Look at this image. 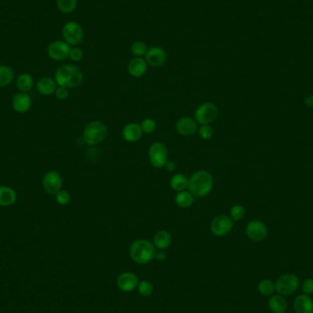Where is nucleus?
Returning <instances> with one entry per match:
<instances>
[{"label":"nucleus","instance_id":"412c9836","mask_svg":"<svg viewBox=\"0 0 313 313\" xmlns=\"http://www.w3.org/2000/svg\"><path fill=\"white\" fill-rule=\"evenodd\" d=\"M172 237L166 230L156 232L153 238V244L158 250H166L172 246Z\"/></svg>","mask_w":313,"mask_h":313},{"label":"nucleus","instance_id":"ddd939ff","mask_svg":"<svg viewBox=\"0 0 313 313\" xmlns=\"http://www.w3.org/2000/svg\"><path fill=\"white\" fill-rule=\"evenodd\" d=\"M138 282L139 280L136 274L124 272L116 279V286L123 292H132L137 288Z\"/></svg>","mask_w":313,"mask_h":313},{"label":"nucleus","instance_id":"72a5a7b5","mask_svg":"<svg viewBox=\"0 0 313 313\" xmlns=\"http://www.w3.org/2000/svg\"><path fill=\"white\" fill-rule=\"evenodd\" d=\"M142 131L145 134H152L156 129V123L152 118H145L140 124Z\"/></svg>","mask_w":313,"mask_h":313},{"label":"nucleus","instance_id":"f8f14e48","mask_svg":"<svg viewBox=\"0 0 313 313\" xmlns=\"http://www.w3.org/2000/svg\"><path fill=\"white\" fill-rule=\"evenodd\" d=\"M246 232L249 239L255 242H261L268 236V228L260 221L255 220L248 222Z\"/></svg>","mask_w":313,"mask_h":313},{"label":"nucleus","instance_id":"4c0bfd02","mask_svg":"<svg viewBox=\"0 0 313 313\" xmlns=\"http://www.w3.org/2000/svg\"><path fill=\"white\" fill-rule=\"evenodd\" d=\"M83 56H84L83 51H82L81 49H79V48L71 49L70 54H69V57H70L71 60H72L73 61H81L82 59H83Z\"/></svg>","mask_w":313,"mask_h":313},{"label":"nucleus","instance_id":"0eeeda50","mask_svg":"<svg viewBox=\"0 0 313 313\" xmlns=\"http://www.w3.org/2000/svg\"><path fill=\"white\" fill-rule=\"evenodd\" d=\"M299 286V281L294 274H284L275 283L276 291L282 296H289L296 292Z\"/></svg>","mask_w":313,"mask_h":313},{"label":"nucleus","instance_id":"ea45409f","mask_svg":"<svg viewBox=\"0 0 313 313\" xmlns=\"http://www.w3.org/2000/svg\"><path fill=\"white\" fill-rule=\"evenodd\" d=\"M155 258L159 261H163L166 258V254L164 252V250H158L155 254Z\"/></svg>","mask_w":313,"mask_h":313},{"label":"nucleus","instance_id":"e433bc0d","mask_svg":"<svg viewBox=\"0 0 313 313\" xmlns=\"http://www.w3.org/2000/svg\"><path fill=\"white\" fill-rule=\"evenodd\" d=\"M302 290L304 294L309 295L313 293V279L307 278L302 282Z\"/></svg>","mask_w":313,"mask_h":313},{"label":"nucleus","instance_id":"a211bd4d","mask_svg":"<svg viewBox=\"0 0 313 313\" xmlns=\"http://www.w3.org/2000/svg\"><path fill=\"white\" fill-rule=\"evenodd\" d=\"M147 70V63L146 60L142 57L133 58L131 61L128 62L127 71L130 75L135 78H140L146 73Z\"/></svg>","mask_w":313,"mask_h":313},{"label":"nucleus","instance_id":"aec40b11","mask_svg":"<svg viewBox=\"0 0 313 313\" xmlns=\"http://www.w3.org/2000/svg\"><path fill=\"white\" fill-rule=\"evenodd\" d=\"M294 308L296 313H313L312 299L308 295H298L294 300Z\"/></svg>","mask_w":313,"mask_h":313},{"label":"nucleus","instance_id":"6e6552de","mask_svg":"<svg viewBox=\"0 0 313 313\" xmlns=\"http://www.w3.org/2000/svg\"><path fill=\"white\" fill-rule=\"evenodd\" d=\"M233 221L226 214H219L212 219L210 229L214 237L222 238L232 231Z\"/></svg>","mask_w":313,"mask_h":313},{"label":"nucleus","instance_id":"c756f323","mask_svg":"<svg viewBox=\"0 0 313 313\" xmlns=\"http://www.w3.org/2000/svg\"><path fill=\"white\" fill-rule=\"evenodd\" d=\"M136 288L138 290V293L143 297H148V296L152 295V293L154 291V287H153L152 283L147 281V280L139 281Z\"/></svg>","mask_w":313,"mask_h":313},{"label":"nucleus","instance_id":"9b49d317","mask_svg":"<svg viewBox=\"0 0 313 313\" xmlns=\"http://www.w3.org/2000/svg\"><path fill=\"white\" fill-rule=\"evenodd\" d=\"M71 48L68 43L63 41H54L48 47V55L54 61H64L69 57Z\"/></svg>","mask_w":313,"mask_h":313},{"label":"nucleus","instance_id":"20e7f679","mask_svg":"<svg viewBox=\"0 0 313 313\" xmlns=\"http://www.w3.org/2000/svg\"><path fill=\"white\" fill-rule=\"evenodd\" d=\"M107 126L104 122L96 120L89 122L84 129V140L89 146H96L106 139Z\"/></svg>","mask_w":313,"mask_h":313},{"label":"nucleus","instance_id":"5701e85b","mask_svg":"<svg viewBox=\"0 0 313 313\" xmlns=\"http://www.w3.org/2000/svg\"><path fill=\"white\" fill-rule=\"evenodd\" d=\"M268 307L273 313H285L288 304L282 295H275L268 300Z\"/></svg>","mask_w":313,"mask_h":313},{"label":"nucleus","instance_id":"2f4dec72","mask_svg":"<svg viewBox=\"0 0 313 313\" xmlns=\"http://www.w3.org/2000/svg\"><path fill=\"white\" fill-rule=\"evenodd\" d=\"M246 210L242 205L236 204L230 210V217L232 218V221H240L245 217Z\"/></svg>","mask_w":313,"mask_h":313},{"label":"nucleus","instance_id":"a19ab883","mask_svg":"<svg viewBox=\"0 0 313 313\" xmlns=\"http://www.w3.org/2000/svg\"><path fill=\"white\" fill-rule=\"evenodd\" d=\"M306 105L308 106H313V96H308L305 100Z\"/></svg>","mask_w":313,"mask_h":313},{"label":"nucleus","instance_id":"f257e3e1","mask_svg":"<svg viewBox=\"0 0 313 313\" xmlns=\"http://www.w3.org/2000/svg\"><path fill=\"white\" fill-rule=\"evenodd\" d=\"M213 184L212 174L207 171L201 170L194 172L189 178L187 190L194 197H205L212 192Z\"/></svg>","mask_w":313,"mask_h":313},{"label":"nucleus","instance_id":"6ab92c4d","mask_svg":"<svg viewBox=\"0 0 313 313\" xmlns=\"http://www.w3.org/2000/svg\"><path fill=\"white\" fill-rule=\"evenodd\" d=\"M57 84L55 80L51 77H42L36 84L37 91L41 94V96H51L55 94L57 89Z\"/></svg>","mask_w":313,"mask_h":313},{"label":"nucleus","instance_id":"c9c22d12","mask_svg":"<svg viewBox=\"0 0 313 313\" xmlns=\"http://www.w3.org/2000/svg\"><path fill=\"white\" fill-rule=\"evenodd\" d=\"M55 96L59 100H65L66 98L69 96L68 88L63 87V86H58L56 89Z\"/></svg>","mask_w":313,"mask_h":313},{"label":"nucleus","instance_id":"c85d7f7f","mask_svg":"<svg viewBox=\"0 0 313 313\" xmlns=\"http://www.w3.org/2000/svg\"><path fill=\"white\" fill-rule=\"evenodd\" d=\"M276 290L275 283L270 279H264L258 284V291L264 296H269Z\"/></svg>","mask_w":313,"mask_h":313},{"label":"nucleus","instance_id":"a878e982","mask_svg":"<svg viewBox=\"0 0 313 313\" xmlns=\"http://www.w3.org/2000/svg\"><path fill=\"white\" fill-rule=\"evenodd\" d=\"M17 87L18 89L23 93H28L31 91L32 87L34 86V80L32 76L29 73H22L17 79Z\"/></svg>","mask_w":313,"mask_h":313},{"label":"nucleus","instance_id":"f704fd0d","mask_svg":"<svg viewBox=\"0 0 313 313\" xmlns=\"http://www.w3.org/2000/svg\"><path fill=\"white\" fill-rule=\"evenodd\" d=\"M131 51L136 57H142L143 55H146L147 48L144 42L136 41L132 44Z\"/></svg>","mask_w":313,"mask_h":313},{"label":"nucleus","instance_id":"f03ea898","mask_svg":"<svg viewBox=\"0 0 313 313\" xmlns=\"http://www.w3.org/2000/svg\"><path fill=\"white\" fill-rule=\"evenodd\" d=\"M156 249L153 242L146 239H137L132 243L129 255L132 260L138 265H146L155 259Z\"/></svg>","mask_w":313,"mask_h":313},{"label":"nucleus","instance_id":"9d476101","mask_svg":"<svg viewBox=\"0 0 313 313\" xmlns=\"http://www.w3.org/2000/svg\"><path fill=\"white\" fill-rule=\"evenodd\" d=\"M62 177L61 174L56 171L48 172L42 179V187L48 194L55 195L57 192L61 190Z\"/></svg>","mask_w":313,"mask_h":313},{"label":"nucleus","instance_id":"7ed1b4c3","mask_svg":"<svg viewBox=\"0 0 313 313\" xmlns=\"http://www.w3.org/2000/svg\"><path fill=\"white\" fill-rule=\"evenodd\" d=\"M84 81L83 72L79 68L71 64L59 67L55 72V82L58 86L66 88H76Z\"/></svg>","mask_w":313,"mask_h":313},{"label":"nucleus","instance_id":"423d86ee","mask_svg":"<svg viewBox=\"0 0 313 313\" xmlns=\"http://www.w3.org/2000/svg\"><path fill=\"white\" fill-rule=\"evenodd\" d=\"M168 156L169 152L167 146L162 142H154L148 148V160L154 168L156 169L164 168L166 162H168Z\"/></svg>","mask_w":313,"mask_h":313},{"label":"nucleus","instance_id":"cd10ccee","mask_svg":"<svg viewBox=\"0 0 313 313\" xmlns=\"http://www.w3.org/2000/svg\"><path fill=\"white\" fill-rule=\"evenodd\" d=\"M77 6V0H57V7L59 11L64 13L69 14L74 11Z\"/></svg>","mask_w":313,"mask_h":313},{"label":"nucleus","instance_id":"7c9ffc66","mask_svg":"<svg viewBox=\"0 0 313 313\" xmlns=\"http://www.w3.org/2000/svg\"><path fill=\"white\" fill-rule=\"evenodd\" d=\"M55 200L57 203L61 206L68 205L71 202V197L70 192L66 190H60L55 194Z\"/></svg>","mask_w":313,"mask_h":313},{"label":"nucleus","instance_id":"1a4fd4ad","mask_svg":"<svg viewBox=\"0 0 313 313\" xmlns=\"http://www.w3.org/2000/svg\"><path fill=\"white\" fill-rule=\"evenodd\" d=\"M62 35L66 42L70 45H78L84 39V31L77 22L70 21L62 29Z\"/></svg>","mask_w":313,"mask_h":313},{"label":"nucleus","instance_id":"f3484780","mask_svg":"<svg viewBox=\"0 0 313 313\" xmlns=\"http://www.w3.org/2000/svg\"><path fill=\"white\" fill-rule=\"evenodd\" d=\"M142 135H143V131H142L141 126H140V124H137V123H129L124 126L122 130L123 138L128 143H135L140 140Z\"/></svg>","mask_w":313,"mask_h":313},{"label":"nucleus","instance_id":"4468645a","mask_svg":"<svg viewBox=\"0 0 313 313\" xmlns=\"http://www.w3.org/2000/svg\"><path fill=\"white\" fill-rule=\"evenodd\" d=\"M176 131L182 136H191L198 131L197 122L190 116H183L178 119L175 125Z\"/></svg>","mask_w":313,"mask_h":313},{"label":"nucleus","instance_id":"58836bf2","mask_svg":"<svg viewBox=\"0 0 313 313\" xmlns=\"http://www.w3.org/2000/svg\"><path fill=\"white\" fill-rule=\"evenodd\" d=\"M164 169L169 172H174L177 169V165L173 161H168L165 166H164Z\"/></svg>","mask_w":313,"mask_h":313},{"label":"nucleus","instance_id":"2eb2a0df","mask_svg":"<svg viewBox=\"0 0 313 313\" xmlns=\"http://www.w3.org/2000/svg\"><path fill=\"white\" fill-rule=\"evenodd\" d=\"M145 56L146 63L152 67L162 66V64H164L167 58L166 51L161 47H152L149 50H147Z\"/></svg>","mask_w":313,"mask_h":313},{"label":"nucleus","instance_id":"4be33fe9","mask_svg":"<svg viewBox=\"0 0 313 313\" xmlns=\"http://www.w3.org/2000/svg\"><path fill=\"white\" fill-rule=\"evenodd\" d=\"M17 201V193L14 189L0 185V206H11Z\"/></svg>","mask_w":313,"mask_h":313},{"label":"nucleus","instance_id":"39448f33","mask_svg":"<svg viewBox=\"0 0 313 313\" xmlns=\"http://www.w3.org/2000/svg\"><path fill=\"white\" fill-rule=\"evenodd\" d=\"M218 116V108L212 103H203L194 112V119L198 125H211Z\"/></svg>","mask_w":313,"mask_h":313},{"label":"nucleus","instance_id":"473e14b6","mask_svg":"<svg viewBox=\"0 0 313 313\" xmlns=\"http://www.w3.org/2000/svg\"><path fill=\"white\" fill-rule=\"evenodd\" d=\"M199 136L203 140H209L214 134V129L211 125H202L198 128Z\"/></svg>","mask_w":313,"mask_h":313},{"label":"nucleus","instance_id":"393cba45","mask_svg":"<svg viewBox=\"0 0 313 313\" xmlns=\"http://www.w3.org/2000/svg\"><path fill=\"white\" fill-rule=\"evenodd\" d=\"M175 202L179 207H191L194 202V196L188 190L179 192L175 196Z\"/></svg>","mask_w":313,"mask_h":313},{"label":"nucleus","instance_id":"b1692460","mask_svg":"<svg viewBox=\"0 0 313 313\" xmlns=\"http://www.w3.org/2000/svg\"><path fill=\"white\" fill-rule=\"evenodd\" d=\"M188 184H189V178L186 177L182 173L174 174L170 181L171 187L177 192L187 190Z\"/></svg>","mask_w":313,"mask_h":313},{"label":"nucleus","instance_id":"dca6fc26","mask_svg":"<svg viewBox=\"0 0 313 313\" xmlns=\"http://www.w3.org/2000/svg\"><path fill=\"white\" fill-rule=\"evenodd\" d=\"M31 96L27 93H17L12 98V107L17 113L20 114H25L29 111L31 109Z\"/></svg>","mask_w":313,"mask_h":313},{"label":"nucleus","instance_id":"bb28decb","mask_svg":"<svg viewBox=\"0 0 313 313\" xmlns=\"http://www.w3.org/2000/svg\"><path fill=\"white\" fill-rule=\"evenodd\" d=\"M14 79V72L11 67L0 65V87L10 86Z\"/></svg>","mask_w":313,"mask_h":313}]
</instances>
